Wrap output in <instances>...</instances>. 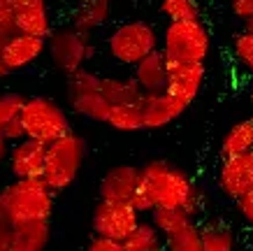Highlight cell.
I'll return each mask as SVG.
<instances>
[{"label": "cell", "instance_id": "23", "mask_svg": "<svg viewBox=\"0 0 253 251\" xmlns=\"http://www.w3.org/2000/svg\"><path fill=\"white\" fill-rule=\"evenodd\" d=\"M165 251H202V230L195 221H188L174 233L165 235Z\"/></svg>", "mask_w": 253, "mask_h": 251}, {"label": "cell", "instance_id": "21", "mask_svg": "<svg viewBox=\"0 0 253 251\" xmlns=\"http://www.w3.org/2000/svg\"><path fill=\"white\" fill-rule=\"evenodd\" d=\"M126 251H165V235L154 226V221L142 219L128 240H123Z\"/></svg>", "mask_w": 253, "mask_h": 251}, {"label": "cell", "instance_id": "6", "mask_svg": "<svg viewBox=\"0 0 253 251\" xmlns=\"http://www.w3.org/2000/svg\"><path fill=\"white\" fill-rule=\"evenodd\" d=\"M107 49L114 61L135 68L139 61L161 49V35L149 21H126L109 33Z\"/></svg>", "mask_w": 253, "mask_h": 251}, {"label": "cell", "instance_id": "40", "mask_svg": "<svg viewBox=\"0 0 253 251\" xmlns=\"http://www.w3.org/2000/svg\"><path fill=\"white\" fill-rule=\"evenodd\" d=\"M79 2H86V0H79Z\"/></svg>", "mask_w": 253, "mask_h": 251}, {"label": "cell", "instance_id": "32", "mask_svg": "<svg viewBox=\"0 0 253 251\" xmlns=\"http://www.w3.org/2000/svg\"><path fill=\"white\" fill-rule=\"evenodd\" d=\"M2 133H5V137H7V142H12V145L21 142L23 137H26V130H23L21 119H14V121H9L7 126H2Z\"/></svg>", "mask_w": 253, "mask_h": 251}, {"label": "cell", "instance_id": "13", "mask_svg": "<svg viewBox=\"0 0 253 251\" xmlns=\"http://www.w3.org/2000/svg\"><path fill=\"white\" fill-rule=\"evenodd\" d=\"M142 167L137 165H114L100 179V200L112 202H130L139 186Z\"/></svg>", "mask_w": 253, "mask_h": 251}, {"label": "cell", "instance_id": "14", "mask_svg": "<svg viewBox=\"0 0 253 251\" xmlns=\"http://www.w3.org/2000/svg\"><path fill=\"white\" fill-rule=\"evenodd\" d=\"M46 51V38H35V35H26V33H16L7 45L2 47V61L7 65L9 72L23 70L33 65L40 56Z\"/></svg>", "mask_w": 253, "mask_h": 251}, {"label": "cell", "instance_id": "26", "mask_svg": "<svg viewBox=\"0 0 253 251\" xmlns=\"http://www.w3.org/2000/svg\"><path fill=\"white\" fill-rule=\"evenodd\" d=\"M230 49H232V56L235 61L253 75V33L251 31H239L232 35V42H230Z\"/></svg>", "mask_w": 253, "mask_h": 251}, {"label": "cell", "instance_id": "33", "mask_svg": "<svg viewBox=\"0 0 253 251\" xmlns=\"http://www.w3.org/2000/svg\"><path fill=\"white\" fill-rule=\"evenodd\" d=\"M237 207H239V214L244 216L246 223H251L253 226V191L251 193H246L242 200H237Z\"/></svg>", "mask_w": 253, "mask_h": 251}, {"label": "cell", "instance_id": "17", "mask_svg": "<svg viewBox=\"0 0 253 251\" xmlns=\"http://www.w3.org/2000/svg\"><path fill=\"white\" fill-rule=\"evenodd\" d=\"M186 109H188V105L174 98V96H169L168 91L156 93V96H144V100H142L144 128H165L172 121H176Z\"/></svg>", "mask_w": 253, "mask_h": 251}, {"label": "cell", "instance_id": "7", "mask_svg": "<svg viewBox=\"0 0 253 251\" xmlns=\"http://www.w3.org/2000/svg\"><path fill=\"white\" fill-rule=\"evenodd\" d=\"M93 51L95 49L91 45V38L86 33H79L72 26L56 28L46 38V53L51 58V65L68 77L82 72L86 63L91 61Z\"/></svg>", "mask_w": 253, "mask_h": 251}, {"label": "cell", "instance_id": "15", "mask_svg": "<svg viewBox=\"0 0 253 251\" xmlns=\"http://www.w3.org/2000/svg\"><path fill=\"white\" fill-rule=\"evenodd\" d=\"M132 79L144 91V96L165 93L168 91V79H169V61L165 58V53L158 49L151 56H146L144 61H139L132 68Z\"/></svg>", "mask_w": 253, "mask_h": 251}, {"label": "cell", "instance_id": "4", "mask_svg": "<svg viewBox=\"0 0 253 251\" xmlns=\"http://www.w3.org/2000/svg\"><path fill=\"white\" fill-rule=\"evenodd\" d=\"M161 51L168 61L205 63L211 51V38L202 19L193 21H169L163 31Z\"/></svg>", "mask_w": 253, "mask_h": 251}, {"label": "cell", "instance_id": "34", "mask_svg": "<svg viewBox=\"0 0 253 251\" xmlns=\"http://www.w3.org/2000/svg\"><path fill=\"white\" fill-rule=\"evenodd\" d=\"M0 251H12V226L0 219Z\"/></svg>", "mask_w": 253, "mask_h": 251}, {"label": "cell", "instance_id": "39", "mask_svg": "<svg viewBox=\"0 0 253 251\" xmlns=\"http://www.w3.org/2000/svg\"><path fill=\"white\" fill-rule=\"evenodd\" d=\"M251 100H253V91H251Z\"/></svg>", "mask_w": 253, "mask_h": 251}, {"label": "cell", "instance_id": "29", "mask_svg": "<svg viewBox=\"0 0 253 251\" xmlns=\"http://www.w3.org/2000/svg\"><path fill=\"white\" fill-rule=\"evenodd\" d=\"M16 33L19 31H16L14 9H0V51H2V47L7 45Z\"/></svg>", "mask_w": 253, "mask_h": 251}, {"label": "cell", "instance_id": "12", "mask_svg": "<svg viewBox=\"0 0 253 251\" xmlns=\"http://www.w3.org/2000/svg\"><path fill=\"white\" fill-rule=\"evenodd\" d=\"M207 70L205 63H181L169 61V79H168V93L179 98L181 102L191 107L193 100L198 98L200 89L205 84Z\"/></svg>", "mask_w": 253, "mask_h": 251}, {"label": "cell", "instance_id": "20", "mask_svg": "<svg viewBox=\"0 0 253 251\" xmlns=\"http://www.w3.org/2000/svg\"><path fill=\"white\" fill-rule=\"evenodd\" d=\"M244 153H253V119L232 123L221 142V158H235Z\"/></svg>", "mask_w": 253, "mask_h": 251}, {"label": "cell", "instance_id": "37", "mask_svg": "<svg viewBox=\"0 0 253 251\" xmlns=\"http://www.w3.org/2000/svg\"><path fill=\"white\" fill-rule=\"evenodd\" d=\"M9 70H7V65H5V61H2V56H0V79H2V77L7 75Z\"/></svg>", "mask_w": 253, "mask_h": 251}, {"label": "cell", "instance_id": "31", "mask_svg": "<svg viewBox=\"0 0 253 251\" xmlns=\"http://www.w3.org/2000/svg\"><path fill=\"white\" fill-rule=\"evenodd\" d=\"M230 12L246 23L253 19V0H230Z\"/></svg>", "mask_w": 253, "mask_h": 251}, {"label": "cell", "instance_id": "27", "mask_svg": "<svg viewBox=\"0 0 253 251\" xmlns=\"http://www.w3.org/2000/svg\"><path fill=\"white\" fill-rule=\"evenodd\" d=\"M151 221L163 235H169V233H174L176 228H181L184 223H188L193 219L188 214L179 212V209H156V212H151Z\"/></svg>", "mask_w": 253, "mask_h": 251}, {"label": "cell", "instance_id": "9", "mask_svg": "<svg viewBox=\"0 0 253 251\" xmlns=\"http://www.w3.org/2000/svg\"><path fill=\"white\" fill-rule=\"evenodd\" d=\"M139 223H142V214L130 202L100 200L91 216L93 235L109 237V240H116V242L128 240Z\"/></svg>", "mask_w": 253, "mask_h": 251}, {"label": "cell", "instance_id": "5", "mask_svg": "<svg viewBox=\"0 0 253 251\" xmlns=\"http://www.w3.org/2000/svg\"><path fill=\"white\" fill-rule=\"evenodd\" d=\"M21 123L26 130V137L38 140L42 145H54L61 137L72 133V123H70L68 112L63 109L58 102L44 96H33L26 98L21 112Z\"/></svg>", "mask_w": 253, "mask_h": 251}, {"label": "cell", "instance_id": "30", "mask_svg": "<svg viewBox=\"0 0 253 251\" xmlns=\"http://www.w3.org/2000/svg\"><path fill=\"white\" fill-rule=\"evenodd\" d=\"M86 251H126L123 249V242H116V240H109V237H98L93 235Z\"/></svg>", "mask_w": 253, "mask_h": 251}, {"label": "cell", "instance_id": "19", "mask_svg": "<svg viewBox=\"0 0 253 251\" xmlns=\"http://www.w3.org/2000/svg\"><path fill=\"white\" fill-rule=\"evenodd\" d=\"M49 242H51L49 221L12 228V251H46Z\"/></svg>", "mask_w": 253, "mask_h": 251}, {"label": "cell", "instance_id": "28", "mask_svg": "<svg viewBox=\"0 0 253 251\" xmlns=\"http://www.w3.org/2000/svg\"><path fill=\"white\" fill-rule=\"evenodd\" d=\"M26 96L21 93H0V128L14 119H21Z\"/></svg>", "mask_w": 253, "mask_h": 251}, {"label": "cell", "instance_id": "1", "mask_svg": "<svg viewBox=\"0 0 253 251\" xmlns=\"http://www.w3.org/2000/svg\"><path fill=\"white\" fill-rule=\"evenodd\" d=\"M130 205L139 214H151L156 209H179L195 219L202 209V193L179 165L165 158H154L142 165L139 186Z\"/></svg>", "mask_w": 253, "mask_h": 251}, {"label": "cell", "instance_id": "2", "mask_svg": "<svg viewBox=\"0 0 253 251\" xmlns=\"http://www.w3.org/2000/svg\"><path fill=\"white\" fill-rule=\"evenodd\" d=\"M54 196L42 179H14L0 189V219L12 228L49 221L54 214Z\"/></svg>", "mask_w": 253, "mask_h": 251}, {"label": "cell", "instance_id": "8", "mask_svg": "<svg viewBox=\"0 0 253 251\" xmlns=\"http://www.w3.org/2000/svg\"><path fill=\"white\" fill-rule=\"evenodd\" d=\"M68 100L79 116L107 123L112 102L100 96V75L82 70L77 75L68 77Z\"/></svg>", "mask_w": 253, "mask_h": 251}, {"label": "cell", "instance_id": "18", "mask_svg": "<svg viewBox=\"0 0 253 251\" xmlns=\"http://www.w3.org/2000/svg\"><path fill=\"white\" fill-rule=\"evenodd\" d=\"M109 16H112V0H86L79 2V7L72 14V28L91 35L93 31L107 23Z\"/></svg>", "mask_w": 253, "mask_h": 251}, {"label": "cell", "instance_id": "24", "mask_svg": "<svg viewBox=\"0 0 253 251\" xmlns=\"http://www.w3.org/2000/svg\"><path fill=\"white\" fill-rule=\"evenodd\" d=\"M202 230V251H235L237 240L228 226L223 223H207L200 226Z\"/></svg>", "mask_w": 253, "mask_h": 251}, {"label": "cell", "instance_id": "38", "mask_svg": "<svg viewBox=\"0 0 253 251\" xmlns=\"http://www.w3.org/2000/svg\"><path fill=\"white\" fill-rule=\"evenodd\" d=\"M244 28H246V31H251V33H253V19H249V21L244 23Z\"/></svg>", "mask_w": 253, "mask_h": 251}, {"label": "cell", "instance_id": "10", "mask_svg": "<svg viewBox=\"0 0 253 251\" xmlns=\"http://www.w3.org/2000/svg\"><path fill=\"white\" fill-rule=\"evenodd\" d=\"M218 189L225 198L242 200L253 191V153L221 158L218 165Z\"/></svg>", "mask_w": 253, "mask_h": 251}, {"label": "cell", "instance_id": "35", "mask_svg": "<svg viewBox=\"0 0 253 251\" xmlns=\"http://www.w3.org/2000/svg\"><path fill=\"white\" fill-rule=\"evenodd\" d=\"M7 156H9V142L5 137V133H2V128H0V163L7 160Z\"/></svg>", "mask_w": 253, "mask_h": 251}, {"label": "cell", "instance_id": "3", "mask_svg": "<svg viewBox=\"0 0 253 251\" xmlns=\"http://www.w3.org/2000/svg\"><path fill=\"white\" fill-rule=\"evenodd\" d=\"M84 158H86V140L72 130L70 135L61 137L58 142L46 147V163H44L42 182L54 193L68 191L72 184L77 182L82 165H84Z\"/></svg>", "mask_w": 253, "mask_h": 251}, {"label": "cell", "instance_id": "25", "mask_svg": "<svg viewBox=\"0 0 253 251\" xmlns=\"http://www.w3.org/2000/svg\"><path fill=\"white\" fill-rule=\"evenodd\" d=\"M161 12L168 16L169 21H193L202 19L200 0H158Z\"/></svg>", "mask_w": 253, "mask_h": 251}, {"label": "cell", "instance_id": "16", "mask_svg": "<svg viewBox=\"0 0 253 251\" xmlns=\"http://www.w3.org/2000/svg\"><path fill=\"white\" fill-rule=\"evenodd\" d=\"M14 19L16 31L26 35L49 38L54 33L46 0H14Z\"/></svg>", "mask_w": 253, "mask_h": 251}, {"label": "cell", "instance_id": "36", "mask_svg": "<svg viewBox=\"0 0 253 251\" xmlns=\"http://www.w3.org/2000/svg\"><path fill=\"white\" fill-rule=\"evenodd\" d=\"M0 9H14V0H0Z\"/></svg>", "mask_w": 253, "mask_h": 251}, {"label": "cell", "instance_id": "22", "mask_svg": "<svg viewBox=\"0 0 253 251\" xmlns=\"http://www.w3.org/2000/svg\"><path fill=\"white\" fill-rule=\"evenodd\" d=\"M107 123L112 128L121 130V133H135V130L144 128V112H142V102L139 105H112L107 116Z\"/></svg>", "mask_w": 253, "mask_h": 251}, {"label": "cell", "instance_id": "11", "mask_svg": "<svg viewBox=\"0 0 253 251\" xmlns=\"http://www.w3.org/2000/svg\"><path fill=\"white\" fill-rule=\"evenodd\" d=\"M7 163L14 179H42L46 163V145L23 137L21 142L9 147Z\"/></svg>", "mask_w": 253, "mask_h": 251}]
</instances>
